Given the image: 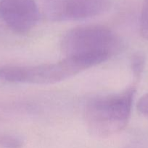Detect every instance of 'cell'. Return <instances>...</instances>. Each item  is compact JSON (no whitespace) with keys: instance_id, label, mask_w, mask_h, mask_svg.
<instances>
[{"instance_id":"1","label":"cell","mask_w":148,"mask_h":148,"mask_svg":"<svg viewBox=\"0 0 148 148\" xmlns=\"http://www.w3.org/2000/svg\"><path fill=\"white\" fill-rule=\"evenodd\" d=\"M122 46L121 40L113 30L100 25L71 29L61 43L65 57L81 62L87 69L106 62L118 53Z\"/></svg>"},{"instance_id":"2","label":"cell","mask_w":148,"mask_h":148,"mask_svg":"<svg viewBox=\"0 0 148 148\" xmlns=\"http://www.w3.org/2000/svg\"><path fill=\"white\" fill-rule=\"evenodd\" d=\"M135 89L100 95L87 101L86 122L93 134L100 137L113 135L123 130L130 119Z\"/></svg>"},{"instance_id":"3","label":"cell","mask_w":148,"mask_h":148,"mask_svg":"<svg viewBox=\"0 0 148 148\" xmlns=\"http://www.w3.org/2000/svg\"><path fill=\"white\" fill-rule=\"evenodd\" d=\"M83 64L65 57L55 63L34 66L7 65L0 67V79L15 83L47 85L61 82L85 70Z\"/></svg>"},{"instance_id":"4","label":"cell","mask_w":148,"mask_h":148,"mask_svg":"<svg viewBox=\"0 0 148 148\" xmlns=\"http://www.w3.org/2000/svg\"><path fill=\"white\" fill-rule=\"evenodd\" d=\"M44 12L54 22L77 21L107 12L113 0H41Z\"/></svg>"},{"instance_id":"5","label":"cell","mask_w":148,"mask_h":148,"mask_svg":"<svg viewBox=\"0 0 148 148\" xmlns=\"http://www.w3.org/2000/svg\"><path fill=\"white\" fill-rule=\"evenodd\" d=\"M0 17L13 32L26 34L39 21V8L35 0H0Z\"/></svg>"},{"instance_id":"6","label":"cell","mask_w":148,"mask_h":148,"mask_svg":"<svg viewBox=\"0 0 148 148\" xmlns=\"http://www.w3.org/2000/svg\"><path fill=\"white\" fill-rule=\"evenodd\" d=\"M23 140L16 136L0 134V147L2 148H20Z\"/></svg>"},{"instance_id":"7","label":"cell","mask_w":148,"mask_h":148,"mask_svg":"<svg viewBox=\"0 0 148 148\" xmlns=\"http://www.w3.org/2000/svg\"><path fill=\"white\" fill-rule=\"evenodd\" d=\"M140 33L142 38L148 40V0H144L140 17Z\"/></svg>"},{"instance_id":"8","label":"cell","mask_w":148,"mask_h":148,"mask_svg":"<svg viewBox=\"0 0 148 148\" xmlns=\"http://www.w3.org/2000/svg\"><path fill=\"white\" fill-rule=\"evenodd\" d=\"M144 65H145V58L140 53H136L132 59L131 68L133 73L136 76L140 75L143 70Z\"/></svg>"},{"instance_id":"9","label":"cell","mask_w":148,"mask_h":148,"mask_svg":"<svg viewBox=\"0 0 148 148\" xmlns=\"http://www.w3.org/2000/svg\"><path fill=\"white\" fill-rule=\"evenodd\" d=\"M137 109L141 114L148 116V93L139 98L137 103Z\"/></svg>"}]
</instances>
